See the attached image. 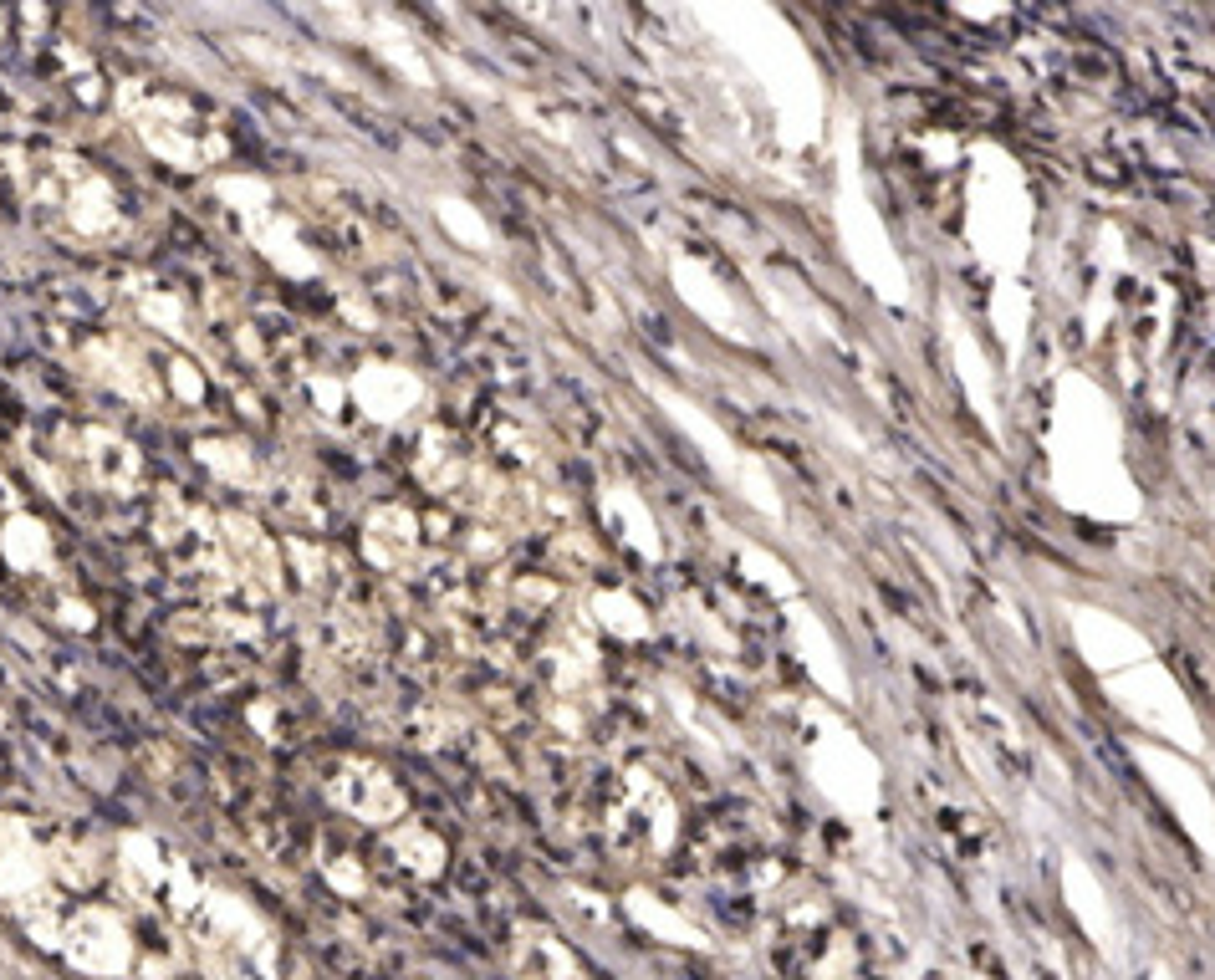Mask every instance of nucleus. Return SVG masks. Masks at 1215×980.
Here are the masks:
<instances>
[{
	"label": "nucleus",
	"mask_w": 1215,
	"mask_h": 980,
	"mask_svg": "<svg viewBox=\"0 0 1215 980\" xmlns=\"http://www.w3.org/2000/svg\"><path fill=\"white\" fill-rule=\"evenodd\" d=\"M787 940H792V949H787L792 980H879L873 975V960H868V945L848 925H838L833 914L787 929Z\"/></svg>",
	"instance_id": "f257e3e1"
}]
</instances>
